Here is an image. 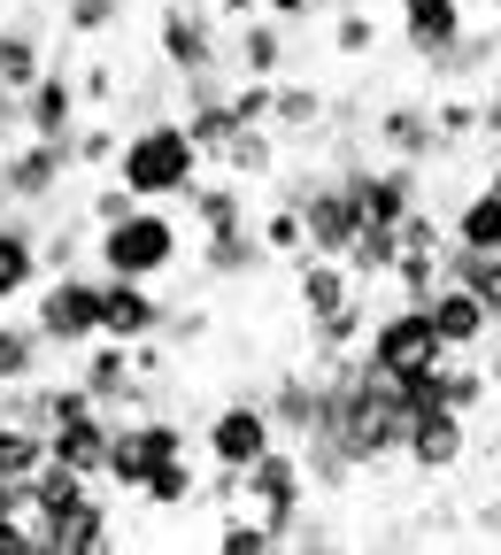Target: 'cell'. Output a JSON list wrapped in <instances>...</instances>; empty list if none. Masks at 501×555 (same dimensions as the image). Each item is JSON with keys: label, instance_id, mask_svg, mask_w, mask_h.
<instances>
[{"label": "cell", "instance_id": "6", "mask_svg": "<svg viewBox=\"0 0 501 555\" xmlns=\"http://www.w3.org/2000/svg\"><path fill=\"white\" fill-rule=\"evenodd\" d=\"M147 39H155V62L178 69V78H185V69H217L224 62V16L193 9V0H163Z\"/></svg>", "mask_w": 501, "mask_h": 555}, {"label": "cell", "instance_id": "10", "mask_svg": "<svg viewBox=\"0 0 501 555\" xmlns=\"http://www.w3.org/2000/svg\"><path fill=\"white\" fill-rule=\"evenodd\" d=\"M478 16V0H401L394 9V31H401V54L409 62H440Z\"/></svg>", "mask_w": 501, "mask_h": 555}, {"label": "cell", "instance_id": "55", "mask_svg": "<svg viewBox=\"0 0 501 555\" xmlns=\"http://www.w3.org/2000/svg\"><path fill=\"white\" fill-rule=\"evenodd\" d=\"M0 425H9V393H0Z\"/></svg>", "mask_w": 501, "mask_h": 555}, {"label": "cell", "instance_id": "52", "mask_svg": "<svg viewBox=\"0 0 501 555\" xmlns=\"http://www.w3.org/2000/svg\"><path fill=\"white\" fill-rule=\"evenodd\" d=\"M16 131H24V108H16V93H9V86H0V147H9Z\"/></svg>", "mask_w": 501, "mask_h": 555}, {"label": "cell", "instance_id": "47", "mask_svg": "<svg viewBox=\"0 0 501 555\" xmlns=\"http://www.w3.org/2000/svg\"><path fill=\"white\" fill-rule=\"evenodd\" d=\"M9 547H31L39 555V525H31V509H0V555Z\"/></svg>", "mask_w": 501, "mask_h": 555}, {"label": "cell", "instance_id": "56", "mask_svg": "<svg viewBox=\"0 0 501 555\" xmlns=\"http://www.w3.org/2000/svg\"><path fill=\"white\" fill-rule=\"evenodd\" d=\"M478 9H493V16H501V0H478Z\"/></svg>", "mask_w": 501, "mask_h": 555}, {"label": "cell", "instance_id": "35", "mask_svg": "<svg viewBox=\"0 0 501 555\" xmlns=\"http://www.w3.org/2000/svg\"><path fill=\"white\" fill-rule=\"evenodd\" d=\"M255 232H262V247H270V255H285V262H301V255H309L301 208H294V201H278V193H270V208H255Z\"/></svg>", "mask_w": 501, "mask_h": 555}, {"label": "cell", "instance_id": "32", "mask_svg": "<svg viewBox=\"0 0 501 555\" xmlns=\"http://www.w3.org/2000/svg\"><path fill=\"white\" fill-rule=\"evenodd\" d=\"M394 255H401V232H394V224H363V232L347 240V255H339V262L355 270V286H386Z\"/></svg>", "mask_w": 501, "mask_h": 555}, {"label": "cell", "instance_id": "14", "mask_svg": "<svg viewBox=\"0 0 501 555\" xmlns=\"http://www.w3.org/2000/svg\"><path fill=\"white\" fill-rule=\"evenodd\" d=\"M39 278H47V262H39V217H31V208H0V309H24Z\"/></svg>", "mask_w": 501, "mask_h": 555}, {"label": "cell", "instance_id": "45", "mask_svg": "<svg viewBox=\"0 0 501 555\" xmlns=\"http://www.w3.org/2000/svg\"><path fill=\"white\" fill-rule=\"evenodd\" d=\"M247 502V470H232V463H208L201 470V494H193V509H240Z\"/></svg>", "mask_w": 501, "mask_h": 555}, {"label": "cell", "instance_id": "30", "mask_svg": "<svg viewBox=\"0 0 501 555\" xmlns=\"http://www.w3.org/2000/svg\"><path fill=\"white\" fill-rule=\"evenodd\" d=\"M448 240H455V247H501V193H493V185H471V193L448 208Z\"/></svg>", "mask_w": 501, "mask_h": 555}, {"label": "cell", "instance_id": "44", "mask_svg": "<svg viewBox=\"0 0 501 555\" xmlns=\"http://www.w3.org/2000/svg\"><path fill=\"white\" fill-rule=\"evenodd\" d=\"M433 124H440V155H455L463 139H478V101L448 93V101H433Z\"/></svg>", "mask_w": 501, "mask_h": 555}, {"label": "cell", "instance_id": "22", "mask_svg": "<svg viewBox=\"0 0 501 555\" xmlns=\"http://www.w3.org/2000/svg\"><path fill=\"white\" fill-rule=\"evenodd\" d=\"M193 262H201L208 286H240V278H255V270L270 262V247H262V232H255V224H232V232H201Z\"/></svg>", "mask_w": 501, "mask_h": 555}, {"label": "cell", "instance_id": "4", "mask_svg": "<svg viewBox=\"0 0 501 555\" xmlns=\"http://www.w3.org/2000/svg\"><path fill=\"white\" fill-rule=\"evenodd\" d=\"M69 178H78L69 139H31V131H16L9 147H0V201H9V208H31V217L69 208Z\"/></svg>", "mask_w": 501, "mask_h": 555}, {"label": "cell", "instance_id": "50", "mask_svg": "<svg viewBox=\"0 0 501 555\" xmlns=\"http://www.w3.org/2000/svg\"><path fill=\"white\" fill-rule=\"evenodd\" d=\"M471 532H478V540H501V502H493V494L471 502Z\"/></svg>", "mask_w": 501, "mask_h": 555}, {"label": "cell", "instance_id": "27", "mask_svg": "<svg viewBox=\"0 0 501 555\" xmlns=\"http://www.w3.org/2000/svg\"><path fill=\"white\" fill-rule=\"evenodd\" d=\"M193 494H201V463H193V455H170V463H155L147 478H139L131 502H139V509H163V517H178V509L193 517Z\"/></svg>", "mask_w": 501, "mask_h": 555}, {"label": "cell", "instance_id": "18", "mask_svg": "<svg viewBox=\"0 0 501 555\" xmlns=\"http://www.w3.org/2000/svg\"><path fill=\"white\" fill-rule=\"evenodd\" d=\"M262 409H270L278 440H309L324 425V378L317 371H270L262 378Z\"/></svg>", "mask_w": 501, "mask_h": 555}, {"label": "cell", "instance_id": "54", "mask_svg": "<svg viewBox=\"0 0 501 555\" xmlns=\"http://www.w3.org/2000/svg\"><path fill=\"white\" fill-rule=\"evenodd\" d=\"M486 185H493V193H501V155H493V170H486Z\"/></svg>", "mask_w": 501, "mask_h": 555}, {"label": "cell", "instance_id": "15", "mask_svg": "<svg viewBox=\"0 0 501 555\" xmlns=\"http://www.w3.org/2000/svg\"><path fill=\"white\" fill-rule=\"evenodd\" d=\"M16 108H24V131H31V139H69V131H78L86 101H78V78H69V62H47V69H39V86L16 93Z\"/></svg>", "mask_w": 501, "mask_h": 555}, {"label": "cell", "instance_id": "33", "mask_svg": "<svg viewBox=\"0 0 501 555\" xmlns=\"http://www.w3.org/2000/svg\"><path fill=\"white\" fill-rule=\"evenodd\" d=\"M54 16H62V39H116L131 0H54Z\"/></svg>", "mask_w": 501, "mask_h": 555}, {"label": "cell", "instance_id": "1", "mask_svg": "<svg viewBox=\"0 0 501 555\" xmlns=\"http://www.w3.org/2000/svg\"><path fill=\"white\" fill-rule=\"evenodd\" d=\"M185 217H178V201H139L124 208L116 224H93V270L101 278H170L185 270Z\"/></svg>", "mask_w": 501, "mask_h": 555}, {"label": "cell", "instance_id": "23", "mask_svg": "<svg viewBox=\"0 0 501 555\" xmlns=\"http://www.w3.org/2000/svg\"><path fill=\"white\" fill-rule=\"evenodd\" d=\"M108 433H116L108 409H78V416H62V425L47 433V455L69 463V470H86V478H101L108 470Z\"/></svg>", "mask_w": 501, "mask_h": 555}, {"label": "cell", "instance_id": "26", "mask_svg": "<svg viewBox=\"0 0 501 555\" xmlns=\"http://www.w3.org/2000/svg\"><path fill=\"white\" fill-rule=\"evenodd\" d=\"M301 332H309V356H317V363L355 356V347H363V332H371V294H355V301L332 309V317H301Z\"/></svg>", "mask_w": 501, "mask_h": 555}, {"label": "cell", "instance_id": "42", "mask_svg": "<svg viewBox=\"0 0 501 555\" xmlns=\"http://www.w3.org/2000/svg\"><path fill=\"white\" fill-rule=\"evenodd\" d=\"M394 232H401V247H409V255H440V247H448V217L433 208V193H424V201L409 208V217H401Z\"/></svg>", "mask_w": 501, "mask_h": 555}, {"label": "cell", "instance_id": "49", "mask_svg": "<svg viewBox=\"0 0 501 555\" xmlns=\"http://www.w3.org/2000/svg\"><path fill=\"white\" fill-rule=\"evenodd\" d=\"M478 139L501 155V86H493V93H478Z\"/></svg>", "mask_w": 501, "mask_h": 555}, {"label": "cell", "instance_id": "57", "mask_svg": "<svg viewBox=\"0 0 501 555\" xmlns=\"http://www.w3.org/2000/svg\"><path fill=\"white\" fill-rule=\"evenodd\" d=\"M493 470H501V440H493Z\"/></svg>", "mask_w": 501, "mask_h": 555}, {"label": "cell", "instance_id": "21", "mask_svg": "<svg viewBox=\"0 0 501 555\" xmlns=\"http://www.w3.org/2000/svg\"><path fill=\"white\" fill-rule=\"evenodd\" d=\"M270 131H278V147H324V93L309 78H285L270 86Z\"/></svg>", "mask_w": 501, "mask_h": 555}, {"label": "cell", "instance_id": "9", "mask_svg": "<svg viewBox=\"0 0 501 555\" xmlns=\"http://www.w3.org/2000/svg\"><path fill=\"white\" fill-rule=\"evenodd\" d=\"M471 455V416L433 401V409H409V440H401V463L416 478H448L455 463Z\"/></svg>", "mask_w": 501, "mask_h": 555}, {"label": "cell", "instance_id": "8", "mask_svg": "<svg viewBox=\"0 0 501 555\" xmlns=\"http://www.w3.org/2000/svg\"><path fill=\"white\" fill-rule=\"evenodd\" d=\"M363 356H371L378 371H409V363H440V356H448V339L433 332V309H424V301H394V309L371 317Z\"/></svg>", "mask_w": 501, "mask_h": 555}, {"label": "cell", "instance_id": "46", "mask_svg": "<svg viewBox=\"0 0 501 555\" xmlns=\"http://www.w3.org/2000/svg\"><path fill=\"white\" fill-rule=\"evenodd\" d=\"M208 317H217V309H170V317H163V347H193V339H208V332H217Z\"/></svg>", "mask_w": 501, "mask_h": 555}, {"label": "cell", "instance_id": "16", "mask_svg": "<svg viewBox=\"0 0 501 555\" xmlns=\"http://www.w3.org/2000/svg\"><path fill=\"white\" fill-rule=\"evenodd\" d=\"M371 147L394 155V163H440V124H433V101H386L371 116Z\"/></svg>", "mask_w": 501, "mask_h": 555}, {"label": "cell", "instance_id": "28", "mask_svg": "<svg viewBox=\"0 0 501 555\" xmlns=\"http://www.w3.org/2000/svg\"><path fill=\"white\" fill-rule=\"evenodd\" d=\"M217 163H224L232 178H247V185H270V178L285 170V147H278V131H270V124H240V131H232V147H224Z\"/></svg>", "mask_w": 501, "mask_h": 555}, {"label": "cell", "instance_id": "40", "mask_svg": "<svg viewBox=\"0 0 501 555\" xmlns=\"http://www.w3.org/2000/svg\"><path fill=\"white\" fill-rule=\"evenodd\" d=\"M69 78H78V101H86V108H116V93H124V62L86 54V62H69Z\"/></svg>", "mask_w": 501, "mask_h": 555}, {"label": "cell", "instance_id": "12", "mask_svg": "<svg viewBox=\"0 0 501 555\" xmlns=\"http://www.w3.org/2000/svg\"><path fill=\"white\" fill-rule=\"evenodd\" d=\"M78 386L93 393V409H108V416H124V409H139V363H131V347L124 339H86L78 347Z\"/></svg>", "mask_w": 501, "mask_h": 555}, {"label": "cell", "instance_id": "34", "mask_svg": "<svg viewBox=\"0 0 501 555\" xmlns=\"http://www.w3.org/2000/svg\"><path fill=\"white\" fill-rule=\"evenodd\" d=\"M339 62H371L378 54V16L355 9V0H332V39H324Z\"/></svg>", "mask_w": 501, "mask_h": 555}, {"label": "cell", "instance_id": "39", "mask_svg": "<svg viewBox=\"0 0 501 555\" xmlns=\"http://www.w3.org/2000/svg\"><path fill=\"white\" fill-rule=\"evenodd\" d=\"M39 463H47L39 425H0V478H39Z\"/></svg>", "mask_w": 501, "mask_h": 555}, {"label": "cell", "instance_id": "11", "mask_svg": "<svg viewBox=\"0 0 501 555\" xmlns=\"http://www.w3.org/2000/svg\"><path fill=\"white\" fill-rule=\"evenodd\" d=\"M294 31L301 24H278L270 9H255V16H240L224 31V62L240 78H285V69H294Z\"/></svg>", "mask_w": 501, "mask_h": 555}, {"label": "cell", "instance_id": "38", "mask_svg": "<svg viewBox=\"0 0 501 555\" xmlns=\"http://www.w3.org/2000/svg\"><path fill=\"white\" fill-rule=\"evenodd\" d=\"M217 547L224 555H278V532L247 509H217Z\"/></svg>", "mask_w": 501, "mask_h": 555}, {"label": "cell", "instance_id": "43", "mask_svg": "<svg viewBox=\"0 0 501 555\" xmlns=\"http://www.w3.org/2000/svg\"><path fill=\"white\" fill-rule=\"evenodd\" d=\"M9 425H54V378L39 371V378H24V386H9Z\"/></svg>", "mask_w": 501, "mask_h": 555}, {"label": "cell", "instance_id": "29", "mask_svg": "<svg viewBox=\"0 0 501 555\" xmlns=\"http://www.w3.org/2000/svg\"><path fill=\"white\" fill-rule=\"evenodd\" d=\"M147 116H178V69H139V78H124L116 93V124H147Z\"/></svg>", "mask_w": 501, "mask_h": 555}, {"label": "cell", "instance_id": "3", "mask_svg": "<svg viewBox=\"0 0 501 555\" xmlns=\"http://www.w3.org/2000/svg\"><path fill=\"white\" fill-rule=\"evenodd\" d=\"M24 309H31V324L47 332L54 356H78L86 339H101V270H93V262H78V270H47Z\"/></svg>", "mask_w": 501, "mask_h": 555}, {"label": "cell", "instance_id": "53", "mask_svg": "<svg viewBox=\"0 0 501 555\" xmlns=\"http://www.w3.org/2000/svg\"><path fill=\"white\" fill-rule=\"evenodd\" d=\"M262 0H224V24H240V16H255Z\"/></svg>", "mask_w": 501, "mask_h": 555}, {"label": "cell", "instance_id": "24", "mask_svg": "<svg viewBox=\"0 0 501 555\" xmlns=\"http://www.w3.org/2000/svg\"><path fill=\"white\" fill-rule=\"evenodd\" d=\"M493 62H501V16L493 24H471L440 62H424V69H433V86H471V78H486Z\"/></svg>", "mask_w": 501, "mask_h": 555}, {"label": "cell", "instance_id": "51", "mask_svg": "<svg viewBox=\"0 0 501 555\" xmlns=\"http://www.w3.org/2000/svg\"><path fill=\"white\" fill-rule=\"evenodd\" d=\"M478 371H486V386L501 393V324L486 332V347H478Z\"/></svg>", "mask_w": 501, "mask_h": 555}, {"label": "cell", "instance_id": "17", "mask_svg": "<svg viewBox=\"0 0 501 555\" xmlns=\"http://www.w3.org/2000/svg\"><path fill=\"white\" fill-rule=\"evenodd\" d=\"M116 540H124V517H116V502H101V486L62 525H39V555H108Z\"/></svg>", "mask_w": 501, "mask_h": 555}, {"label": "cell", "instance_id": "5", "mask_svg": "<svg viewBox=\"0 0 501 555\" xmlns=\"http://www.w3.org/2000/svg\"><path fill=\"white\" fill-rule=\"evenodd\" d=\"M247 502H255V517L278 532V547L294 540L301 509L317 502V486H309V470H301V448H294V440H270V448L247 463Z\"/></svg>", "mask_w": 501, "mask_h": 555}, {"label": "cell", "instance_id": "41", "mask_svg": "<svg viewBox=\"0 0 501 555\" xmlns=\"http://www.w3.org/2000/svg\"><path fill=\"white\" fill-rule=\"evenodd\" d=\"M386 286H394V301H433V286H440V255H394V270H386Z\"/></svg>", "mask_w": 501, "mask_h": 555}, {"label": "cell", "instance_id": "25", "mask_svg": "<svg viewBox=\"0 0 501 555\" xmlns=\"http://www.w3.org/2000/svg\"><path fill=\"white\" fill-rule=\"evenodd\" d=\"M47 363H54L47 332H39L31 317H0V393H9V386H24V378H39Z\"/></svg>", "mask_w": 501, "mask_h": 555}, {"label": "cell", "instance_id": "36", "mask_svg": "<svg viewBox=\"0 0 501 555\" xmlns=\"http://www.w3.org/2000/svg\"><path fill=\"white\" fill-rule=\"evenodd\" d=\"M178 116H185L193 147H201L208 163H217V155L232 147V131H240V116H232V93H224V101H201V108H178Z\"/></svg>", "mask_w": 501, "mask_h": 555}, {"label": "cell", "instance_id": "20", "mask_svg": "<svg viewBox=\"0 0 501 555\" xmlns=\"http://www.w3.org/2000/svg\"><path fill=\"white\" fill-rule=\"evenodd\" d=\"M424 309H433V332L448 339V356H478V347H486V332H493V309H486L471 286H455V278H440Z\"/></svg>", "mask_w": 501, "mask_h": 555}, {"label": "cell", "instance_id": "2", "mask_svg": "<svg viewBox=\"0 0 501 555\" xmlns=\"http://www.w3.org/2000/svg\"><path fill=\"white\" fill-rule=\"evenodd\" d=\"M208 155L193 147L185 116H147V124H124V147H116V178L139 201H185L201 185Z\"/></svg>", "mask_w": 501, "mask_h": 555}, {"label": "cell", "instance_id": "7", "mask_svg": "<svg viewBox=\"0 0 501 555\" xmlns=\"http://www.w3.org/2000/svg\"><path fill=\"white\" fill-rule=\"evenodd\" d=\"M201 455L208 463H232V470H247L270 440H278V425H270V409H262V393H232V401H217L201 416Z\"/></svg>", "mask_w": 501, "mask_h": 555}, {"label": "cell", "instance_id": "31", "mask_svg": "<svg viewBox=\"0 0 501 555\" xmlns=\"http://www.w3.org/2000/svg\"><path fill=\"white\" fill-rule=\"evenodd\" d=\"M116 147H124V124L116 116H78V131H69V163H78V178H108Z\"/></svg>", "mask_w": 501, "mask_h": 555}, {"label": "cell", "instance_id": "48", "mask_svg": "<svg viewBox=\"0 0 501 555\" xmlns=\"http://www.w3.org/2000/svg\"><path fill=\"white\" fill-rule=\"evenodd\" d=\"M262 9L278 24H317V16H332V0H262Z\"/></svg>", "mask_w": 501, "mask_h": 555}, {"label": "cell", "instance_id": "19", "mask_svg": "<svg viewBox=\"0 0 501 555\" xmlns=\"http://www.w3.org/2000/svg\"><path fill=\"white\" fill-rule=\"evenodd\" d=\"M178 208H185L193 240H201V232H232V224H255V185L232 178V170H224V178H208V170H201V185H193Z\"/></svg>", "mask_w": 501, "mask_h": 555}, {"label": "cell", "instance_id": "37", "mask_svg": "<svg viewBox=\"0 0 501 555\" xmlns=\"http://www.w3.org/2000/svg\"><path fill=\"white\" fill-rule=\"evenodd\" d=\"M440 401L463 409V416H478V409L493 401V386H486V371H478L471 356H448V363H440Z\"/></svg>", "mask_w": 501, "mask_h": 555}, {"label": "cell", "instance_id": "13", "mask_svg": "<svg viewBox=\"0 0 501 555\" xmlns=\"http://www.w3.org/2000/svg\"><path fill=\"white\" fill-rule=\"evenodd\" d=\"M163 317H170V301L147 286V278H101V339L139 347V339L163 332Z\"/></svg>", "mask_w": 501, "mask_h": 555}]
</instances>
